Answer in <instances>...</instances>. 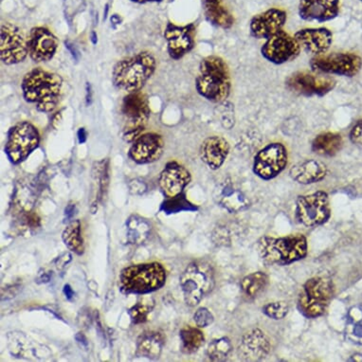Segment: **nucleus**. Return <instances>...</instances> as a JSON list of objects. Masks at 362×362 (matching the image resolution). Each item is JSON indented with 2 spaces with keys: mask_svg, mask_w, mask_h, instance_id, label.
Segmentation results:
<instances>
[{
  "mask_svg": "<svg viewBox=\"0 0 362 362\" xmlns=\"http://www.w3.org/2000/svg\"><path fill=\"white\" fill-rule=\"evenodd\" d=\"M75 211V205L69 204L68 207L66 208V218H71L72 216H74Z\"/></svg>",
  "mask_w": 362,
  "mask_h": 362,
  "instance_id": "46",
  "label": "nucleus"
},
{
  "mask_svg": "<svg viewBox=\"0 0 362 362\" xmlns=\"http://www.w3.org/2000/svg\"><path fill=\"white\" fill-rule=\"evenodd\" d=\"M286 88L298 95L322 97L336 86L334 78L314 71L294 72L286 81Z\"/></svg>",
  "mask_w": 362,
  "mask_h": 362,
  "instance_id": "13",
  "label": "nucleus"
},
{
  "mask_svg": "<svg viewBox=\"0 0 362 362\" xmlns=\"http://www.w3.org/2000/svg\"><path fill=\"white\" fill-rule=\"evenodd\" d=\"M300 49L296 38L283 30L264 41L262 45L261 54L269 63L283 65L296 59L300 54Z\"/></svg>",
  "mask_w": 362,
  "mask_h": 362,
  "instance_id": "14",
  "label": "nucleus"
},
{
  "mask_svg": "<svg viewBox=\"0 0 362 362\" xmlns=\"http://www.w3.org/2000/svg\"><path fill=\"white\" fill-rule=\"evenodd\" d=\"M27 40L30 59L36 63L51 61L59 46L57 36L44 27L33 28Z\"/></svg>",
  "mask_w": 362,
  "mask_h": 362,
  "instance_id": "17",
  "label": "nucleus"
},
{
  "mask_svg": "<svg viewBox=\"0 0 362 362\" xmlns=\"http://www.w3.org/2000/svg\"><path fill=\"white\" fill-rule=\"evenodd\" d=\"M164 345V338L156 331H146L139 337L137 355L143 358L157 359L160 358Z\"/></svg>",
  "mask_w": 362,
  "mask_h": 362,
  "instance_id": "29",
  "label": "nucleus"
},
{
  "mask_svg": "<svg viewBox=\"0 0 362 362\" xmlns=\"http://www.w3.org/2000/svg\"><path fill=\"white\" fill-rule=\"evenodd\" d=\"M288 21V13L279 8H270L253 16L250 21V32L256 39H269L281 32Z\"/></svg>",
  "mask_w": 362,
  "mask_h": 362,
  "instance_id": "18",
  "label": "nucleus"
},
{
  "mask_svg": "<svg viewBox=\"0 0 362 362\" xmlns=\"http://www.w3.org/2000/svg\"><path fill=\"white\" fill-rule=\"evenodd\" d=\"M344 140L341 134L325 132L319 134L312 141V151L321 157H334L341 151Z\"/></svg>",
  "mask_w": 362,
  "mask_h": 362,
  "instance_id": "28",
  "label": "nucleus"
},
{
  "mask_svg": "<svg viewBox=\"0 0 362 362\" xmlns=\"http://www.w3.org/2000/svg\"><path fill=\"white\" fill-rule=\"evenodd\" d=\"M308 241L303 235L286 238H262L258 242V252L267 263L286 266L305 258L308 255Z\"/></svg>",
  "mask_w": 362,
  "mask_h": 362,
  "instance_id": "4",
  "label": "nucleus"
},
{
  "mask_svg": "<svg viewBox=\"0 0 362 362\" xmlns=\"http://www.w3.org/2000/svg\"><path fill=\"white\" fill-rule=\"evenodd\" d=\"M122 114L124 119L122 139L127 143H133L143 135L151 115L148 97L141 91L128 93L122 101Z\"/></svg>",
  "mask_w": 362,
  "mask_h": 362,
  "instance_id": "8",
  "label": "nucleus"
},
{
  "mask_svg": "<svg viewBox=\"0 0 362 362\" xmlns=\"http://www.w3.org/2000/svg\"><path fill=\"white\" fill-rule=\"evenodd\" d=\"M333 295L334 286L330 279L325 277L311 278L303 286L298 308L306 318H319L327 311Z\"/></svg>",
  "mask_w": 362,
  "mask_h": 362,
  "instance_id": "7",
  "label": "nucleus"
},
{
  "mask_svg": "<svg viewBox=\"0 0 362 362\" xmlns=\"http://www.w3.org/2000/svg\"><path fill=\"white\" fill-rule=\"evenodd\" d=\"M350 141L362 149V119L356 122L349 134Z\"/></svg>",
  "mask_w": 362,
  "mask_h": 362,
  "instance_id": "40",
  "label": "nucleus"
},
{
  "mask_svg": "<svg viewBox=\"0 0 362 362\" xmlns=\"http://www.w3.org/2000/svg\"><path fill=\"white\" fill-rule=\"evenodd\" d=\"M288 163L286 147L281 143L269 144L255 155L253 173L261 180H274L286 169Z\"/></svg>",
  "mask_w": 362,
  "mask_h": 362,
  "instance_id": "11",
  "label": "nucleus"
},
{
  "mask_svg": "<svg viewBox=\"0 0 362 362\" xmlns=\"http://www.w3.org/2000/svg\"><path fill=\"white\" fill-rule=\"evenodd\" d=\"M161 210L166 214H177L183 211H197V207L192 204L190 202L183 194H178L177 197H169L168 199L163 202L161 206Z\"/></svg>",
  "mask_w": 362,
  "mask_h": 362,
  "instance_id": "35",
  "label": "nucleus"
},
{
  "mask_svg": "<svg viewBox=\"0 0 362 362\" xmlns=\"http://www.w3.org/2000/svg\"><path fill=\"white\" fill-rule=\"evenodd\" d=\"M327 164L318 160H308L292 166L289 175L299 185L318 183L327 175Z\"/></svg>",
  "mask_w": 362,
  "mask_h": 362,
  "instance_id": "25",
  "label": "nucleus"
},
{
  "mask_svg": "<svg viewBox=\"0 0 362 362\" xmlns=\"http://www.w3.org/2000/svg\"><path fill=\"white\" fill-rule=\"evenodd\" d=\"M164 140L160 134H143L133 141L129 150L131 160L138 164H148L160 160L164 151Z\"/></svg>",
  "mask_w": 362,
  "mask_h": 362,
  "instance_id": "19",
  "label": "nucleus"
},
{
  "mask_svg": "<svg viewBox=\"0 0 362 362\" xmlns=\"http://www.w3.org/2000/svg\"><path fill=\"white\" fill-rule=\"evenodd\" d=\"M77 136L79 144H85L86 140H88V132H86V128H80V129L78 130Z\"/></svg>",
  "mask_w": 362,
  "mask_h": 362,
  "instance_id": "43",
  "label": "nucleus"
},
{
  "mask_svg": "<svg viewBox=\"0 0 362 362\" xmlns=\"http://www.w3.org/2000/svg\"><path fill=\"white\" fill-rule=\"evenodd\" d=\"M289 308L288 303L274 302L264 305L263 312L267 317L274 320H282L288 315Z\"/></svg>",
  "mask_w": 362,
  "mask_h": 362,
  "instance_id": "38",
  "label": "nucleus"
},
{
  "mask_svg": "<svg viewBox=\"0 0 362 362\" xmlns=\"http://www.w3.org/2000/svg\"><path fill=\"white\" fill-rule=\"evenodd\" d=\"M309 65L318 74L354 77L361 71L362 58L352 52H333L314 57Z\"/></svg>",
  "mask_w": 362,
  "mask_h": 362,
  "instance_id": "10",
  "label": "nucleus"
},
{
  "mask_svg": "<svg viewBox=\"0 0 362 362\" xmlns=\"http://www.w3.org/2000/svg\"><path fill=\"white\" fill-rule=\"evenodd\" d=\"M62 238L64 243L69 247V250L78 255H83L85 247H83L79 220H74V221L69 223L68 227L64 230Z\"/></svg>",
  "mask_w": 362,
  "mask_h": 362,
  "instance_id": "31",
  "label": "nucleus"
},
{
  "mask_svg": "<svg viewBox=\"0 0 362 362\" xmlns=\"http://www.w3.org/2000/svg\"><path fill=\"white\" fill-rule=\"evenodd\" d=\"M110 21L111 22H112L113 24L115 25L121 24L122 22V19L121 18H119L118 15H113L112 16H111Z\"/></svg>",
  "mask_w": 362,
  "mask_h": 362,
  "instance_id": "51",
  "label": "nucleus"
},
{
  "mask_svg": "<svg viewBox=\"0 0 362 362\" xmlns=\"http://www.w3.org/2000/svg\"><path fill=\"white\" fill-rule=\"evenodd\" d=\"M93 96H91V86L89 83H86V104L90 105Z\"/></svg>",
  "mask_w": 362,
  "mask_h": 362,
  "instance_id": "47",
  "label": "nucleus"
},
{
  "mask_svg": "<svg viewBox=\"0 0 362 362\" xmlns=\"http://www.w3.org/2000/svg\"><path fill=\"white\" fill-rule=\"evenodd\" d=\"M94 175L99 181L100 187V199L104 196L105 192L107 190L108 182H110V175H108V160H104L98 161L94 164L93 167Z\"/></svg>",
  "mask_w": 362,
  "mask_h": 362,
  "instance_id": "36",
  "label": "nucleus"
},
{
  "mask_svg": "<svg viewBox=\"0 0 362 362\" xmlns=\"http://www.w3.org/2000/svg\"><path fill=\"white\" fill-rule=\"evenodd\" d=\"M196 88L200 96L211 103H222L229 98L232 79L229 66L223 58L211 55L202 60Z\"/></svg>",
  "mask_w": 362,
  "mask_h": 362,
  "instance_id": "2",
  "label": "nucleus"
},
{
  "mask_svg": "<svg viewBox=\"0 0 362 362\" xmlns=\"http://www.w3.org/2000/svg\"><path fill=\"white\" fill-rule=\"evenodd\" d=\"M157 61L148 52H141L124 58L114 66V86L128 93H138L143 89L155 74Z\"/></svg>",
  "mask_w": 362,
  "mask_h": 362,
  "instance_id": "3",
  "label": "nucleus"
},
{
  "mask_svg": "<svg viewBox=\"0 0 362 362\" xmlns=\"http://www.w3.org/2000/svg\"><path fill=\"white\" fill-rule=\"evenodd\" d=\"M131 1L136 2V4H148V2H158L161 0H131Z\"/></svg>",
  "mask_w": 362,
  "mask_h": 362,
  "instance_id": "52",
  "label": "nucleus"
},
{
  "mask_svg": "<svg viewBox=\"0 0 362 362\" xmlns=\"http://www.w3.org/2000/svg\"><path fill=\"white\" fill-rule=\"evenodd\" d=\"M267 276L264 272H253L247 275L241 282V288L247 297H257L267 285Z\"/></svg>",
  "mask_w": 362,
  "mask_h": 362,
  "instance_id": "33",
  "label": "nucleus"
},
{
  "mask_svg": "<svg viewBox=\"0 0 362 362\" xmlns=\"http://www.w3.org/2000/svg\"><path fill=\"white\" fill-rule=\"evenodd\" d=\"M152 308L153 305H150V302L136 303L129 310L130 318L132 320L133 324L140 325L146 322Z\"/></svg>",
  "mask_w": 362,
  "mask_h": 362,
  "instance_id": "37",
  "label": "nucleus"
},
{
  "mask_svg": "<svg viewBox=\"0 0 362 362\" xmlns=\"http://www.w3.org/2000/svg\"><path fill=\"white\" fill-rule=\"evenodd\" d=\"M300 48L318 57L327 54L333 44V33L327 28H305L294 35Z\"/></svg>",
  "mask_w": 362,
  "mask_h": 362,
  "instance_id": "21",
  "label": "nucleus"
},
{
  "mask_svg": "<svg viewBox=\"0 0 362 362\" xmlns=\"http://www.w3.org/2000/svg\"><path fill=\"white\" fill-rule=\"evenodd\" d=\"M194 321L199 327L204 328L213 324L214 316L209 309L202 308L197 309V311L194 315Z\"/></svg>",
  "mask_w": 362,
  "mask_h": 362,
  "instance_id": "39",
  "label": "nucleus"
},
{
  "mask_svg": "<svg viewBox=\"0 0 362 362\" xmlns=\"http://www.w3.org/2000/svg\"><path fill=\"white\" fill-rule=\"evenodd\" d=\"M180 286L185 295V303L190 306L199 305L203 298L213 291V267L207 262H193L181 274Z\"/></svg>",
  "mask_w": 362,
  "mask_h": 362,
  "instance_id": "6",
  "label": "nucleus"
},
{
  "mask_svg": "<svg viewBox=\"0 0 362 362\" xmlns=\"http://www.w3.org/2000/svg\"><path fill=\"white\" fill-rule=\"evenodd\" d=\"M91 41H93L94 45H96L97 42H98V36H97V33L95 32L91 33Z\"/></svg>",
  "mask_w": 362,
  "mask_h": 362,
  "instance_id": "53",
  "label": "nucleus"
},
{
  "mask_svg": "<svg viewBox=\"0 0 362 362\" xmlns=\"http://www.w3.org/2000/svg\"><path fill=\"white\" fill-rule=\"evenodd\" d=\"M204 13L209 22L216 27L229 30L235 24V16L223 5V0H203Z\"/></svg>",
  "mask_w": 362,
  "mask_h": 362,
  "instance_id": "27",
  "label": "nucleus"
},
{
  "mask_svg": "<svg viewBox=\"0 0 362 362\" xmlns=\"http://www.w3.org/2000/svg\"><path fill=\"white\" fill-rule=\"evenodd\" d=\"M71 260V255H69V253H64L62 256L57 258V260L55 261V264H57L58 269H63V267H65Z\"/></svg>",
  "mask_w": 362,
  "mask_h": 362,
  "instance_id": "42",
  "label": "nucleus"
},
{
  "mask_svg": "<svg viewBox=\"0 0 362 362\" xmlns=\"http://www.w3.org/2000/svg\"><path fill=\"white\" fill-rule=\"evenodd\" d=\"M77 341L79 344H82V345H85V346H88V341H86V337L83 335L82 333H78L76 336Z\"/></svg>",
  "mask_w": 362,
  "mask_h": 362,
  "instance_id": "49",
  "label": "nucleus"
},
{
  "mask_svg": "<svg viewBox=\"0 0 362 362\" xmlns=\"http://www.w3.org/2000/svg\"><path fill=\"white\" fill-rule=\"evenodd\" d=\"M354 334L358 338H362V324L356 325L355 328H354Z\"/></svg>",
  "mask_w": 362,
  "mask_h": 362,
  "instance_id": "50",
  "label": "nucleus"
},
{
  "mask_svg": "<svg viewBox=\"0 0 362 362\" xmlns=\"http://www.w3.org/2000/svg\"><path fill=\"white\" fill-rule=\"evenodd\" d=\"M270 348L269 339L264 333L259 329H253L244 335L238 353L245 361H261L269 355Z\"/></svg>",
  "mask_w": 362,
  "mask_h": 362,
  "instance_id": "24",
  "label": "nucleus"
},
{
  "mask_svg": "<svg viewBox=\"0 0 362 362\" xmlns=\"http://www.w3.org/2000/svg\"><path fill=\"white\" fill-rule=\"evenodd\" d=\"M296 217L305 227L324 224L330 217L329 197L324 191L300 196L296 202Z\"/></svg>",
  "mask_w": 362,
  "mask_h": 362,
  "instance_id": "12",
  "label": "nucleus"
},
{
  "mask_svg": "<svg viewBox=\"0 0 362 362\" xmlns=\"http://www.w3.org/2000/svg\"><path fill=\"white\" fill-rule=\"evenodd\" d=\"M191 180V173L186 167L177 161H170L160 173L158 183L167 197H174L182 194Z\"/></svg>",
  "mask_w": 362,
  "mask_h": 362,
  "instance_id": "22",
  "label": "nucleus"
},
{
  "mask_svg": "<svg viewBox=\"0 0 362 362\" xmlns=\"http://www.w3.org/2000/svg\"><path fill=\"white\" fill-rule=\"evenodd\" d=\"M233 345L228 338L214 339L208 347V356L211 361H222L232 352Z\"/></svg>",
  "mask_w": 362,
  "mask_h": 362,
  "instance_id": "34",
  "label": "nucleus"
},
{
  "mask_svg": "<svg viewBox=\"0 0 362 362\" xmlns=\"http://www.w3.org/2000/svg\"><path fill=\"white\" fill-rule=\"evenodd\" d=\"M0 40V57L5 65H16L26 59L29 54L28 40L16 25L2 24Z\"/></svg>",
  "mask_w": 362,
  "mask_h": 362,
  "instance_id": "15",
  "label": "nucleus"
},
{
  "mask_svg": "<svg viewBox=\"0 0 362 362\" xmlns=\"http://www.w3.org/2000/svg\"><path fill=\"white\" fill-rule=\"evenodd\" d=\"M216 192L214 199L216 202L230 213H239L250 207L249 199L230 182L220 185Z\"/></svg>",
  "mask_w": 362,
  "mask_h": 362,
  "instance_id": "26",
  "label": "nucleus"
},
{
  "mask_svg": "<svg viewBox=\"0 0 362 362\" xmlns=\"http://www.w3.org/2000/svg\"><path fill=\"white\" fill-rule=\"evenodd\" d=\"M63 79L60 75L35 68L25 74L21 89L25 101L35 105L39 112H54L59 104Z\"/></svg>",
  "mask_w": 362,
  "mask_h": 362,
  "instance_id": "1",
  "label": "nucleus"
},
{
  "mask_svg": "<svg viewBox=\"0 0 362 362\" xmlns=\"http://www.w3.org/2000/svg\"><path fill=\"white\" fill-rule=\"evenodd\" d=\"M341 0H299L298 13L303 21L324 23L339 13Z\"/></svg>",
  "mask_w": 362,
  "mask_h": 362,
  "instance_id": "20",
  "label": "nucleus"
},
{
  "mask_svg": "<svg viewBox=\"0 0 362 362\" xmlns=\"http://www.w3.org/2000/svg\"><path fill=\"white\" fill-rule=\"evenodd\" d=\"M64 293H65L66 299L71 300L74 297V291H72L71 286L66 285L64 286Z\"/></svg>",
  "mask_w": 362,
  "mask_h": 362,
  "instance_id": "44",
  "label": "nucleus"
},
{
  "mask_svg": "<svg viewBox=\"0 0 362 362\" xmlns=\"http://www.w3.org/2000/svg\"><path fill=\"white\" fill-rule=\"evenodd\" d=\"M40 144L37 128L30 122H21L11 128L8 133L5 153L11 163H21Z\"/></svg>",
  "mask_w": 362,
  "mask_h": 362,
  "instance_id": "9",
  "label": "nucleus"
},
{
  "mask_svg": "<svg viewBox=\"0 0 362 362\" xmlns=\"http://www.w3.org/2000/svg\"><path fill=\"white\" fill-rule=\"evenodd\" d=\"M129 189L131 193L133 194H141L146 191L147 187L146 185H144V181L135 180L131 181Z\"/></svg>",
  "mask_w": 362,
  "mask_h": 362,
  "instance_id": "41",
  "label": "nucleus"
},
{
  "mask_svg": "<svg viewBox=\"0 0 362 362\" xmlns=\"http://www.w3.org/2000/svg\"><path fill=\"white\" fill-rule=\"evenodd\" d=\"M197 28L194 24L178 26L168 23L164 30L167 49L170 57L180 60L194 49L196 44Z\"/></svg>",
  "mask_w": 362,
  "mask_h": 362,
  "instance_id": "16",
  "label": "nucleus"
},
{
  "mask_svg": "<svg viewBox=\"0 0 362 362\" xmlns=\"http://www.w3.org/2000/svg\"><path fill=\"white\" fill-rule=\"evenodd\" d=\"M61 118H62V112H57L52 118V125H54V128H57V124H59L61 121Z\"/></svg>",
  "mask_w": 362,
  "mask_h": 362,
  "instance_id": "48",
  "label": "nucleus"
},
{
  "mask_svg": "<svg viewBox=\"0 0 362 362\" xmlns=\"http://www.w3.org/2000/svg\"><path fill=\"white\" fill-rule=\"evenodd\" d=\"M127 240L132 245H141L148 239L151 226L139 216H131L127 222Z\"/></svg>",
  "mask_w": 362,
  "mask_h": 362,
  "instance_id": "30",
  "label": "nucleus"
},
{
  "mask_svg": "<svg viewBox=\"0 0 362 362\" xmlns=\"http://www.w3.org/2000/svg\"><path fill=\"white\" fill-rule=\"evenodd\" d=\"M108 7H110V5H108V4L105 5V10L104 12V19H107L108 11H110V8H108Z\"/></svg>",
  "mask_w": 362,
  "mask_h": 362,
  "instance_id": "54",
  "label": "nucleus"
},
{
  "mask_svg": "<svg viewBox=\"0 0 362 362\" xmlns=\"http://www.w3.org/2000/svg\"><path fill=\"white\" fill-rule=\"evenodd\" d=\"M204 335L197 328L186 327L180 331L181 348L186 354L196 353L204 344Z\"/></svg>",
  "mask_w": 362,
  "mask_h": 362,
  "instance_id": "32",
  "label": "nucleus"
},
{
  "mask_svg": "<svg viewBox=\"0 0 362 362\" xmlns=\"http://www.w3.org/2000/svg\"><path fill=\"white\" fill-rule=\"evenodd\" d=\"M359 1H361V4H362V0H359Z\"/></svg>",
  "mask_w": 362,
  "mask_h": 362,
  "instance_id": "55",
  "label": "nucleus"
},
{
  "mask_svg": "<svg viewBox=\"0 0 362 362\" xmlns=\"http://www.w3.org/2000/svg\"><path fill=\"white\" fill-rule=\"evenodd\" d=\"M49 279H51V276L48 274H46V272H44V274H39V276L37 278V282L38 283H48Z\"/></svg>",
  "mask_w": 362,
  "mask_h": 362,
  "instance_id": "45",
  "label": "nucleus"
},
{
  "mask_svg": "<svg viewBox=\"0 0 362 362\" xmlns=\"http://www.w3.org/2000/svg\"><path fill=\"white\" fill-rule=\"evenodd\" d=\"M165 282L166 270L158 263L128 267L119 276V285L127 293H149L163 288Z\"/></svg>",
  "mask_w": 362,
  "mask_h": 362,
  "instance_id": "5",
  "label": "nucleus"
},
{
  "mask_svg": "<svg viewBox=\"0 0 362 362\" xmlns=\"http://www.w3.org/2000/svg\"><path fill=\"white\" fill-rule=\"evenodd\" d=\"M230 144L221 136L205 139L200 146V158L211 170H218L230 154Z\"/></svg>",
  "mask_w": 362,
  "mask_h": 362,
  "instance_id": "23",
  "label": "nucleus"
}]
</instances>
